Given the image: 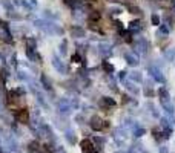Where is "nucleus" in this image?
Instances as JSON below:
<instances>
[{
	"label": "nucleus",
	"mask_w": 175,
	"mask_h": 153,
	"mask_svg": "<svg viewBox=\"0 0 175 153\" xmlns=\"http://www.w3.org/2000/svg\"><path fill=\"white\" fill-rule=\"evenodd\" d=\"M15 118H17L19 122H22V124H28V122H29V112H28L26 109H20V110L15 114Z\"/></svg>",
	"instance_id": "nucleus-3"
},
{
	"label": "nucleus",
	"mask_w": 175,
	"mask_h": 153,
	"mask_svg": "<svg viewBox=\"0 0 175 153\" xmlns=\"http://www.w3.org/2000/svg\"><path fill=\"white\" fill-rule=\"evenodd\" d=\"M79 60H80V57H79L77 54H75V55H72V61H74V63H79Z\"/></svg>",
	"instance_id": "nucleus-7"
},
{
	"label": "nucleus",
	"mask_w": 175,
	"mask_h": 153,
	"mask_svg": "<svg viewBox=\"0 0 175 153\" xmlns=\"http://www.w3.org/2000/svg\"><path fill=\"white\" fill-rule=\"evenodd\" d=\"M101 106H108V107H114V106H115V101H114L112 98H108V97H106V98H103V100H101Z\"/></svg>",
	"instance_id": "nucleus-4"
},
{
	"label": "nucleus",
	"mask_w": 175,
	"mask_h": 153,
	"mask_svg": "<svg viewBox=\"0 0 175 153\" xmlns=\"http://www.w3.org/2000/svg\"><path fill=\"white\" fill-rule=\"evenodd\" d=\"M39 153H52V149L46 144H40L39 146Z\"/></svg>",
	"instance_id": "nucleus-5"
},
{
	"label": "nucleus",
	"mask_w": 175,
	"mask_h": 153,
	"mask_svg": "<svg viewBox=\"0 0 175 153\" xmlns=\"http://www.w3.org/2000/svg\"><path fill=\"white\" fill-rule=\"evenodd\" d=\"M80 147H82V150L85 153H98V149L95 147V144L91 139H82Z\"/></svg>",
	"instance_id": "nucleus-2"
},
{
	"label": "nucleus",
	"mask_w": 175,
	"mask_h": 153,
	"mask_svg": "<svg viewBox=\"0 0 175 153\" xmlns=\"http://www.w3.org/2000/svg\"><path fill=\"white\" fill-rule=\"evenodd\" d=\"M103 69H106L108 72H112V71H114V68H112L108 61H105V63H103Z\"/></svg>",
	"instance_id": "nucleus-6"
},
{
	"label": "nucleus",
	"mask_w": 175,
	"mask_h": 153,
	"mask_svg": "<svg viewBox=\"0 0 175 153\" xmlns=\"http://www.w3.org/2000/svg\"><path fill=\"white\" fill-rule=\"evenodd\" d=\"M109 124H108V121H103L101 118H98V116H94L92 119H91V127H92V130H97V132H100V130H103L105 127H108Z\"/></svg>",
	"instance_id": "nucleus-1"
}]
</instances>
